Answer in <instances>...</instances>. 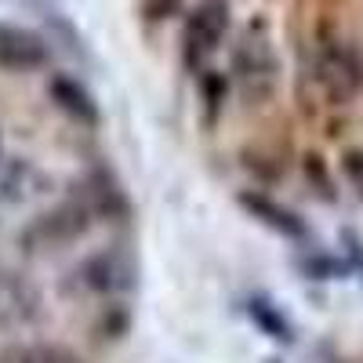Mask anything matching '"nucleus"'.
Here are the masks:
<instances>
[{
    "instance_id": "obj_1",
    "label": "nucleus",
    "mask_w": 363,
    "mask_h": 363,
    "mask_svg": "<svg viewBox=\"0 0 363 363\" xmlns=\"http://www.w3.org/2000/svg\"><path fill=\"white\" fill-rule=\"evenodd\" d=\"M233 80L240 87V95H244V102L251 106H265L277 95L280 62H277V51H272V40L262 22H255L233 48Z\"/></svg>"
},
{
    "instance_id": "obj_2",
    "label": "nucleus",
    "mask_w": 363,
    "mask_h": 363,
    "mask_svg": "<svg viewBox=\"0 0 363 363\" xmlns=\"http://www.w3.org/2000/svg\"><path fill=\"white\" fill-rule=\"evenodd\" d=\"M233 26V8L229 0H200V4L189 11L186 33H182V44H186V66L200 69L207 55H215L218 44L225 40Z\"/></svg>"
},
{
    "instance_id": "obj_3",
    "label": "nucleus",
    "mask_w": 363,
    "mask_h": 363,
    "mask_svg": "<svg viewBox=\"0 0 363 363\" xmlns=\"http://www.w3.org/2000/svg\"><path fill=\"white\" fill-rule=\"evenodd\" d=\"M316 84L327 102H335V106L352 102L363 87V66H359L356 51H349L342 44L323 48L316 58Z\"/></svg>"
},
{
    "instance_id": "obj_4",
    "label": "nucleus",
    "mask_w": 363,
    "mask_h": 363,
    "mask_svg": "<svg viewBox=\"0 0 363 363\" xmlns=\"http://www.w3.org/2000/svg\"><path fill=\"white\" fill-rule=\"evenodd\" d=\"M51 62V48L40 33L15 22H0V66L11 73H33Z\"/></svg>"
},
{
    "instance_id": "obj_5",
    "label": "nucleus",
    "mask_w": 363,
    "mask_h": 363,
    "mask_svg": "<svg viewBox=\"0 0 363 363\" xmlns=\"http://www.w3.org/2000/svg\"><path fill=\"white\" fill-rule=\"evenodd\" d=\"M80 280L95 294H124L135 287V265L124 251H99L80 265Z\"/></svg>"
},
{
    "instance_id": "obj_6",
    "label": "nucleus",
    "mask_w": 363,
    "mask_h": 363,
    "mask_svg": "<svg viewBox=\"0 0 363 363\" xmlns=\"http://www.w3.org/2000/svg\"><path fill=\"white\" fill-rule=\"evenodd\" d=\"M48 95H51V102H55L58 109L73 120V124H80V128H99V124H102V109H99L95 95H91V91H87L77 77H69V73L51 77Z\"/></svg>"
},
{
    "instance_id": "obj_7",
    "label": "nucleus",
    "mask_w": 363,
    "mask_h": 363,
    "mask_svg": "<svg viewBox=\"0 0 363 363\" xmlns=\"http://www.w3.org/2000/svg\"><path fill=\"white\" fill-rule=\"evenodd\" d=\"M236 203L244 207L255 222H262L265 229H272L277 236H287V240H306V236H309L306 222H301L294 211H287L284 203H277V200L265 196V193L244 189V193H236Z\"/></svg>"
},
{
    "instance_id": "obj_8",
    "label": "nucleus",
    "mask_w": 363,
    "mask_h": 363,
    "mask_svg": "<svg viewBox=\"0 0 363 363\" xmlns=\"http://www.w3.org/2000/svg\"><path fill=\"white\" fill-rule=\"evenodd\" d=\"M80 189H84L80 200L87 203L91 215H99V218H106V222H116V218L128 215V196H124V189H120V182L113 178V171L95 167V171L84 178Z\"/></svg>"
},
{
    "instance_id": "obj_9",
    "label": "nucleus",
    "mask_w": 363,
    "mask_h": 363,
    "mask_svg": "<svg viewBox=\"0 0 363 363\" xmlns=\"http://www.w3.org/2000/svg\"><path fill=\"white\" fill-rule=\"evenodd\" d=\"M95 218L87 211V203L77 196V200H69V203H62V207H55L51 215H44L40 222H37V233H40V244H48V247H58V244H69V240H77V236H84V229H87V222Z\"/></svg>"
},
{
    "instance_id": "obj_10",
    "label": "nucleus",
    "mask_w": 363,
    "mask_h": 363,
    "mask_svg": "<svg viewBox=\"0 0 363 363\" xmlns=\"http://www.w3.org/2000/svg\"><path fill=\"white\" fill-rule=\"evenodd\" d=\"M244 309H247L251 323L262 330L265 338L280 342V345H291V342H294V327H291V320L284 316V309L277 306V301H269L265 294H251V298L244 301Z\"/></svg>"
},
{
    "instance_id": "obj_11",
    "label": "nucleus",
    "mask_w": 363,
    "mask_h": 363,
    "mask_svg": "<svg viewBox=\"0 0 363 363\" xmlns=\"http://www.w3.org/2000/svg\"><path fill=\"white\" fill-rule=\"evenodd\" d=\"M8 363H84V356L55 342H37V345H22L8 352Z\"/></svg>"
},
{
    "instance_id": "obj_12",
    "label": "nucleus",
    "mask_w": 363,
    "mask_h": 363,
    "mask_svg": "<svg viewBox=\"0 0 363 363\" xmlns=\"http://www.w3.org/2000/svg\"><path fill=\"white\" fill-rule=\"evenodd\" d=\"M200 99H203L207 120H215V116L222 113V99H225V77L203 69V73H200Z\"/></svg>"
},
{
    "instance_id": "obj_13",
    "label": "nucleus",
    "mask_w": 363,
    "mask_h": 363,
    "mask_svg": "<svg viewBox=\"0 0 363 363\" xmlns=\"http://www.w3.org/2000/svg\"><path fill=\"white\" fill-rule=\"evenodd\" d=\"M298 269L306 272V277H313V280H335V277H345L349 265H342V262H335V258H327V255H313V258H301Z\"/></svg>"
},
{
    "instance_id": "obj_14",
    "label": "nucleus",
    "mask_w": 363,
    "mask_h": 363,
    "mask_svg": "<svg viewBox=\"0 0 363 363\" xmlns=\"http://www.w3.org/2000/svg\"><path fill=\"white\" fill-rule=\"evenodd\" d=\"M342 171L349 178V186L356 189V196L363 200V149H349V153L342 157Z\"/></svg>"
},
{
    "instance_id": "obj_15",
    "label": "nucleus",
    "mask_w": 363,
    "mask_h": 363,
    "mask_svg": "<svg viewBox=\"0 0 363 363\" xmlns=\"http://www.w3.org/2000/svg\"><path fill=\"white\" fill-rule=\"evenodd\" d=\"M345 244H349V247H352V258H356V262H359V265H363V244H359V240H356V236H352V233H345Z\"/></svg>"
},
{
    "instance_id": "obj_16",
    "label": "nucleus",
    "mask_w": 363,
    "mask_h": 363,
    "mask_svg": "<svg viewBox=\"0 0 363 363\" xmlns=\"http://www.w3.org/2000/svg\"><path fill=\"white\" fill-rule=\"evenodd\" d=\"M0 149H4V138H0Z\"/></svg>"
},
{
    "instance_id": "obj_17",
    "label": "nucleus",
    "mask_w": 363,
    "mask_h": 363,
    "mask_svg": "<svg viewBox=\"0 0 363 363\" xmlns=\"http://www.w3.org/2000/svg\"><path fill=\"white\" fill-rule=\"evenodd\" d=\"M269 363H280V359H269Z\"/></svg>"
}]
</instances>
